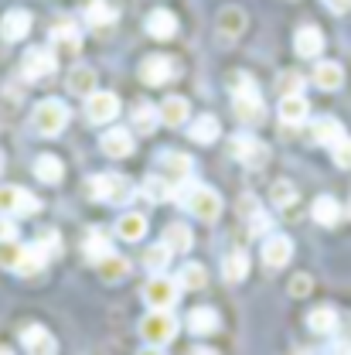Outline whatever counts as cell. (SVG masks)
<instances>
[{
  "label": "cell",
  "mask_w": 351,
  "mask_h": 355,
  "mask_svg": "<svg viewBox=\"0 0 351 355\" xmlns=\"http://www.w3.org/2000/svg\"><path fill=\"white\" fill-rule=\"evenodd\" d=\"M232 106H235L239 123H246V127L263 123V116H266L263 96H260V89H256V83H253V76H249V72L232 76Z\"/></svg>",
  "instance_id": "1"
},
{
  "label": "cell",
  "mask_w": 351,
  "mask_h": 355,
  "mask_svg": "<svg viewBox=\"0 0 351 355\" xmlns=\"http://www.w3.org/2000/svg\"><path fill=\"white\" fill-rule=\"evenodd\" d=\"M89 195L96 202H106V205H127L136 188L127 175H116V171H106V175H96L89 181Z\"/></svg>",
  "instance_id": "2"
},
{
  "label": "cell",
  "mask_w": 351,
  "mask_h": 355,
  "mask_svg": "<svg viewBox=\"0 0 351 355\" xmlns=\"http://www.w3.org/2000/svg\"><path fill=\"white\" fill-rule=\"evenodd\" d=\"M31 127L42 137H58L69 127V106L62 99H42L31 113Z\"/></svg>",
  "instance_id": "3"
},
{
  "label": "cell",
  "mask_w": 351,
  "mask_h": 355,
  "mask_svg": "<svg viewBox=\"0 0 351 355\" xmlns=\"http://www.w3.org/2000/svg\"><path fill=\"white\" fill-rule=\"evenodd\" d=\"M174 335H177V318L171 311H150V314L140 321V338H143L147 345H154V349L168 345Z\"/></svg>",
  "instance_id": "4"
},
{
  "label": "cell",
  "mask_w": 351,
  "mask_h": 355,
  "mask_svg": "<svg viewBox=\"0 0 351 355\" xmlns=\"http://www.w3.org/2000/svg\"><path fill=\"white\" fill-rule=\"evenodd\" d=\"M184 205H188V212L195 219H201V222H215L222 216V195L215 188H208V184H195L188 191Z\"/></svg>",
  "instance_id": "5"
},
{
  "label": "cell",
  "mask_w": 351,
  "mask_h": 355,
  "mask_svg": "<svg viewBox=\"0 0 351 355\" xmlns=\"http://www.w3.org/2000/svg\"><path fill=\"white\" fill-rule=\"evenodd\" d=\"M177 72H181V62L171 55H147L140 62V83L147 86H168Z\"/></svg>",
  "instance_id": "6"
},
{
  "label": "cell",
  "mask_w": 351,
  "mask_h": 355,
  "mask_svg": "<svg viewBox=\"0 0 351 355\" xmlns=\"http://www.w3.org/2000/svg\"><path fill=\"white\" fill-rule=\"evenodd\" d=\"M42 212V202L17 184H3L0 188V216H35Z\"/></svg>",
  "instance_id": "7"
},
{
  "label": "cell",
  "mask_w": 351,
  "mask_h": 355,
  "mask_svg": "<svg viewBox=\"0 0 351 355\" xmlns=\"http://www.w3.org/2000/svg\"><path fill=\"white\" fill-rule=\"evenodd\" d=\"M120 116V96L116 92H106V89H96L92 96H86V120L102 127V123H113Z\"/></svg>",
  "instance_id": "8"
},
{
  "label": "cell",
  "mask_w": 351,
  "mask_h": 355,
  "mask_svg": "<svg viewBox=\"0 0 351 355\" xmlns=\"http://www.w3.org/2000/svg\"><path fill=\"white\" fill-rule=\"evenodd\" d=\"M177 294H181V287H177V280L171 277H150L147 284H143V301L150 304V311H171L177 301Z\"/></svg>",
  "instance_id": "9"
},
{
  "label": "cell",
  "mask_w": 351,
  "mask_h": 355,
  "mask_svg": "<svg viewBox=\"0 0 351 355\" xmlns=\"http://www.w3.org/2000/svg\"><path fill=\"white\" fill-rule=\"evenodd\" d=\"M55 69H58V55L51 48H28L24 51V62H21V76L24 79L38 83V79L55 76Z\"/></svg>",
  "instance_id": "10"
},
{
  "label": "cell",
  "mask_w": 351,
  "mask_h": 355,
  "mask_svg": "<svg viewBox=\"0 0 351 355\" xmlns=\"http://www.w3.org/2000/svg\"><path fill=\"white\" fill-rule=\"evenodd\" d=\"M232 157L246 168H263L269 161V147L263 140L249 137V133H239V137H232Z\"/></svg>",
  "instance_id": "11"
},
{
  "label": "cell",
  "mask_w": 351,
  "mask_h": 355,
  "mask_svg": "<svg viewBox=\"0 0 351 355\" xmlns=\"http://www.w3.org/2000/svg\"><path fill=\"white\" fill-rule=\"evenodd\" d=\"M215 31H219L222 42H235V38L246 31V10L235 7V3L222 7L219 14H215Z\"/></svg>",
  "instance_id": "12"
},
{
  "label": "cell",
  "mask_w": 351,
  "mask_h": 355,
  "mask_svg": "<svg viewBox=\"0 0 351 355\" xmlns=\"http://www.w3.org/2000/svg\"><path fill=\"white\" fill-rule=\"evenodd\" d=\"M143 28H147L150 38H157V42H171V38L177 35V14L174 10H168V7H157V10L147 14Z\"/></svg>",
  "instance_id": "13"
},
{
  "label": "cell",
  "mask_w": 351,
  "mask_h": 355,
  "mask_svg": "<svg viewBox=\"0 0 351 355\" xmlns=\"http://www.w3.org/2000/svg\"><path fill=\"white\" fill-rule=\"evenodd\" d=\"M99 147H102V154H106V157H113V161H123V157H130L133 150H136V140L130 137V130H123V127H113V130L102 133Z\"/></svg>",
  "instance_id": "14"
},
{
  "label": "cell",
  "mask_w": 351,
  "mask_h": 355,
  "mask_svg": "<svg viewBox=\"0 0 351 355\" xmlns=\"http://www.w3.org/2000/svg\"><path fill=\"white\" fill-rule=\"evenodd\" d=\"M28 31H31V10L14 7L0 17V38L3 42H21V38H28Z\"/></svg>",
  "instance_id": "15"
},
{
  "label": "cell",
  "mask_w": 351,
  "mask_h": 355,
  "mask_svg": "<svg viewBox=\"0 0 351 355\" xmlns=\"http://www.w3.org/2000/svg\"><path fill=\"white\" fill-rule=\"evenodd\" d=\"M161 178H164L168 184L181 188V184L191 178V157H188V154H177V150H168V154L161 157Z\"/></svg>",
  "instance_id": "16"
},
{
  "label": "cell",
  "mask_w": 351,
  "mask_h": 355,
  "mask_svg": "<svg viewBox=\"0 0 351 355\" xmlns=\"http://www.w3.org/2000/svg\"><path fill=\"white\" fill-rule=\"evenodd\" d=\"M294 257V243L287 236H266L263 239V263L269 270H283Z\"/></svg>",
  "instance_id": "17"
},
{
  "label": "cell",
  "mask_w": 351,
  "mask_h": 355,
  "mask_svg": "<svg viewBox=\"0 0 351 355\" xmlns=\"http://www.w3.org/2000/svg\"><path fill=\"white\" fill-rule=\"evenodd\" d=\"M51 51H55V55H79V51H82V35H79V28L69 24V21L55 24V31H51Z\"/></svg>",
  "instance_id": "18"
},
{
  "label": "cell",
  "mask_w": 351,
  "mask_h": 355,
  "mask_svg": "<svg viewBox=\"0 0 351 355\" xmlns=\"http://www.w3.org/2000/svg\"><path fill=\"white\" fill-rule=\"evenodd\" d=\"M324 31L321 28H314V24H304V28H297V35H294V51L300 55V58H321V51H324Z\"/></svg>",
  "instance_id": "19"
},
{
  "label": "cell",
  "mask_w": 351,
  "mask_h": 355,
  "mask_svg": "<svg viewBox=\"0 0 351 355\" xmlns=\"http://www.w3.org/2000/svg\"><path fill=\"white\" fill-rule=\"evenodd\" d=\"M188 116H191V103H188L184 96H168V99L157 106V120H161L164 127H184Z\"/></svg>",
  "instance_id": "20"
},
{
  "label": "cell",
  "mask_w": 351,
  "mask_h": 355,
  "mask_svg": "<svg viewBox=\"0 0 351 355\" xmlns=\"http://www.w3.org/2000/svg\"><path fill=\"white\" fill-rule=\"evenodd\" d=\"M310 83L317 89H324V92H334V89H341V83H345V69L338 65V62H317L314 65V72H310Z\"/></svg>",
  "instance_id": "21"
},
{
  "label": "cell",
  "mask_w": 351,
  "mask_h": 355,
  "mask_svg": "<svg viewBox=\"0 0 351 355\" xmlns=\"http://www.w3.org/2000/svg\"><path fill=\"white\" fill-rule=\"evenodd\" d=\"M161 243H164L171 253H188L191 243H195V232H191V225H184V222H168L164 232H161Z\"/></svg>",
  "instance_id": "22"
},
{
  "label": "cell",
  "mask_w": 351,
  "mask_h": 355,
  "mask_svg": "<svg viewBox=\"0 0 351 355\" xmlns=\"http://www.w3.org/2000/svg\"><path fill=\"white\" fill-rule=\"evenodd\" d=\"M341 137H345V127H341L334 116H321V120H314V123H310V144L334 147Z\"/></svg>",
  "instance_id": "23"
},
{
  "label": "cell",
  "mask_w": 351,
  "mask_h": 355,
  "mask_svg": "<svg viewBox=\"0 0 351 355\" xmlns=\"http://www.w3.org/2000/svg\"><path fill=\"white\" fill-rule=\"evenodd\" d=\"M21 342H24L28 355H55V338H51V331L42 328V324L24 328V331H21Z\"/></svg>",
  "instance_id": "24"
},
{
  "label": "cell",
  "mask_w": 351,
  "mask_h": 355,
  "mask_svg": "<svg viewBox=\"0 0 351 355\" xmlns=\"http://www.w3.org/2000/svg\"><path fill=\"white\" fill-rule=\"evenodd\" d=\"M307 116H310L307 96H280V120H283V123L300 127Z\"/></svg>",
  "instance_id": "25"
},
{
  "label": "cell",
  "mask_w": 351,
  "mask_h": 355,
  "mask_svg": "<svg viewBox=\"0 0 351 355\" xmlns=\"http://www.w3.org/2000/svg\"><path fill=\"white\" fill-rule=\"evenodd\" d=\"M310 216H314L317 225L331 229V225H338V219H341V202H338V198H331V195H321V198H314Z\"/></svg>",
  "instance_id": "26"
},
{
  "label": "cell",
  "mask_w": 351,
  "mask_h": 355,
  "mask_svg": "<svg viewBox=\"0 0 351 355\" xmlns=\"http://www.w3.org/2000/svg\"><path fill=\"white\" fill-rule=\"evenodd\" d=\"M219 311L215 308H191L188 311V328L195 335H215L219 331Z\"/></svg>",
  "instance_id": "27"
},
{
  "label": "cell",
  "mask_w": 351,
  "mask_h": 355,
  "mask_svg": "<svg viewBox=\"0 0 351 355\" xmlns=\"http://www.w3.org/2000/svg\"><path fill=\"white\" fill-rule=\"evenodd\" d=\"M219 133H222V123H219V116H212V113L198 116V120L188 127V137H191L195 144H215Z\"/></svg>",
  "instance_id": "28"
},
{
  "label": "cell",
  "mask_w": 351,
  "mask_h": 355,
  "mask_svg": "<svg viewBox=\"0 0 351 355\" xmlns=\"http://www.w3.org/2000/svg\"><path fill=\"white\" fill-rule=\"evenodd\" d=\"M116 236L127 239V243H140V239L147 236V219H143L140 212H123V216L116 219Z\"/></svg>",
  "instance_id": "29"
},
{
  "label": "cell",
  "mask_w": 351,
  "mask_h": 355,
  "mask_svg": "<svg viewBox=\"0 0 351 355\" xmlns=\"http://www.w3.org/2000/svg\"><path fill=\"white\" fill-rule=\"evenodd\" d=\"M116 17H120V10L109 0H89L86 3V21L92 28H109Z\"/></svg>",
  "instance_id": "30"
},
{
  "label": "cell",
  "mask_w": 351,
  "mask_h": 355,
  "mask_svg": "<svg viewBox=\"0 0 351 355\" xmlns=\"http://www.w3.org/2000/svg\"><path fill=\"white\" fill-rule=\"evenodd\" d=\"M222 273H225L228 284L246 280V273H249V253H246V250H232V253L222 260Z\"/></svg>",
  "instance_id": "31"
},
{
  "label": "cell",
  "mask_w": 351,
  "mask_h": 355,
  "mask_svg": "<svg viewBox=\"0 0 351 355\" xmlns=\"http://www.w3.org/2000/svg\"><path fill=\"white\" fill-rule=\"evenodd\" d=\"M69 92L92 96V92H96V69H92V65H75V69L69 72Z\"/></svg>",
  "instance_id": "32"
},
{
  "label": "cell",
  "mask_w": 351,
  "mask_h": 355,
  "mask_svg": "<svg viewBox=\"0 0 351 355\" xmlns=\"http://www.w3.org/2000/svg\"><path fill=\"white\" fill-rule=\"evenodd\" d=\"M127 273H130V260H127V257L109 253V257H102V260H99V277H102L106 284H120Z\"/></svg>",
  "instance_id": "33"
},
{
  "label": "cell",
  "mask_w": 351,
  "mask_h": 355,
  "mask_svg": "<svg viewBox=\"0 0 351 355\" xmlns=\"http://www.w3.org/2000/svg\"><path fill=\"white\" fill-rule=\"evenodd\" d=\"M307 324L314 335H334L338 331V311L334 308H314L307 314Z\"/></svg>",
  "instance_id": "34"
},
{
  "label": "cell",
  "mask_w": 351,
  "mask_h": 355,
  "mask_svg": "<svg viewBox=\"0 0 351 355\" xmlns=\"http://www.w3.org/2000/svg\"><path fill=\"white\" fill-rule=\"evenodd\" d=\"M35 178H38V181H44V184H58V181L65 178V168H62V161H58V157L42 154V157L35 161Z\"/></svg>",
  "instance_id": "35"
},
{
  "label": "cell",
  "mask_w": 351,
  "mask_h": 355,
  "mask_svg": "<svg viewBox=\"0 0 351 355\" xmlns=\"http://www.w3.org/2000/svg\"><path fill=\"white\" fill-rule=\"evenodd\" d=\"M171 191H174V184H168L161 175H150V178H143V184H140V195L147 198V202H168L171 198Z\"/></svg>",
  "instance_id": "36"
},
{
  "label": "cell",
  "mask_w": 351,
  "mask_h": 355,
  "mask_svg": "<svg viewBox=\"0 0 351 355\" xmlns=\"http://www.w3.org/2000/svg\"><path fill=\"white\" fill-rule=\"evenodd\" d=\"M208 284V270L201 263H184V270L177 273V287L181 291H201Z\"/></svg>",
  "instance_id": "37"
},
{
  "label": "cell",
  "mask_w": 351,
  "mask_h": 355,
  "mask_svg": "<svg viewBox=\"0 0 351 355\" xmlns=\"http://www.w3.org/2000/svg\"><path fill=\"white\" fill-rule=\"evenodd\" d=\"M171 263V250L164 246V243H154V246H147V253H143V266L157 277V273H164V266Z\"/></svg>",
  "instance_id": "38"
},
{
  "label": "cell",
  "mask_w": 351,
  "mask_h": 355,
  "mask_svg": "<svg viewBox=\"0 0 351 355\" xmlns=\"http://www.w3.org/2000/svg\"><path fill=\"white\" fill-rule=\"evenodd\" d=\"M109 253H113V250H109V236H106L102 229H92V232L86 236V257L99 263V260L109 257Z\"/></svg>",
  "instance_id": "39"
},
{
  "label": "cell",
  "mask_w": 351,
  "mask_h": 355,
  "mask_svg": "<svg viewBox=\"0 0 351 355\" xmlns=\"http://www.w3.org/2000/svg\"><path fill=\"white\" fill-rule=\"evenodd\" d=\"M44 263H48V257H44L38 246H24V257H21V263H17L14 273H21V277H35Z\"/></svg>",
  "instance_id": "40"
},
{
  "label": "cell",
  "mask_w": 351,
  "mask_h": 355,
  "mask_svg": "<svg viewBox=\"0 0 351 355\" xmlns=\"http://www.w3.org/2000/svg\"><path fill=\"white\" fill-rule=\"evenodd\" d=\"M154 127H157V106L140 103V106L133 110V130L136 133H150Z\"/></svg>",
  "instance_id": "41"
},
{
  "label": "cell",
  "mask_w": 351,
  "mask_h": 355,
  "mask_svg": "<svg viewBox=\"0 0 351 355\" xmlns=\"http://www.w3.org/2000/svg\"><path fill=\"white\" fill-rule=\"evenodd\" d=\"M269 198H273V205H276V209H290V205L297 202V188H294L287 178H280V181H273Z\"/></svg>",
  "instance_id": "42"
},
{
  "label": "cell",
  "mask_w": 351,
  "mask_h": 355,
  "mask_svg": "<svg viewBox=\"0 0 351 355\" xmlns=\"http://www.w3.org/2000/svg\"><path fill=\"white\" fill-rule=\"evenodd\" d=\"M280 96H304V76L297 72H280Z\"/></svg>",
  "instance_id": "43"
},
{
  "label": "cell",
  "mask_w": 351,
  "mask_h": 355,
  "mask_svg": "<svg viewBox=\"0 0 351 355\" xmlns=\"http://www.w3.org/2000/svg\"><path fill=\"white\" fill-rule=\"evenodd\" d=\"M331 157H334V164H338V168L351 171V137H341V140L331 147Z\"/></svg>",
  "instance_id": "44"
},
{
  "label": "cell",
  "mask_w": 351,
  "mask_h": 355,
  "mask_svg": "<svg viewBox=\"0 0 351 355\" xmlns=\"http://www.w3.org/2000/svg\"><path fill=\"white\" fill-rule=\"evenodd\" d=\"M21 257H24V246H17V243H3V246H0V266H10V270H17Z\"/></svg>",
  "instance_id": "45"
},
{
  "label": "cell",
  "mask_w": 351,
  "mask_h": 355,
  "mask_svg": "<svg viewBox=\"0 0 351 355\" xmlns=\"http://www.w3.org/2000/svg\"><path fill=\"white\" fill-rule=\"evenodd\" d=\"M3 243H17V225L7 219V216H0V246Z\"/></svg>",
  "instance_id": "46"
},
{
  "label": "cell",
  "mask_w": 351,
  "mask_h": 355,
  "mask_svg": "<svg viewBox=\"0 0 351 355\" xmlns=\"http://www.w3.org/2000/svg\"><path fill=\"white\" fill-rule=\"evenodd\" d=\"M307 291H310V277L300 273V277H294V280H290V294H294V297H304Z\"/></svg>",
  "instance_id": "47"
},
{
  "label": "cell",
  "mask_w": 351,
  "mask_h": 355,
  "mask_svg": "<svg viewBox=\"0 0 351 355\" xmlns=\"http://www.w3.org/2000/svg\"><path fill=\"white\" fill-rule=\"evenodd\" d=\"M324 3H327L331 14H345V10L351 7V0H324Z\"/></svg>",
  "instance_id": "48"
},
{
  "label": "cell",
  "mask_w": 351,
  "mask_h": 355,
  "mask_svg": "<svg viewBox=\"0 0 351 355\" xmlns=\"http://www.w3.org/2000/svg\"><path fill=\"white\" fill-rule=\"evenodd\" d=\"M327 355H351V342H338V345H334Z\"/></svg>",
  "instance_id": "49"
},
{
  "label": "cell",
  "mask_w": 351,
  "mask_h": 355,
  "mask_svg": "<svg viewBox=\"0 0 351 355\" xmlns=\"http://www.w3.org/2000/svg\"><path fill=\"white\" fill-rule=\"evenodd\" d=\"M140 355H164V352H161V349H154V345H147V349H143Z\"/></svg>",
  "instance_id": "50"
},
{
  "label": "cell",
  "mask_w": 351,
  "mask_h": 355,
  "mask_svg": "<svg viewBox=\"0 0 351 355\" xmlns=\"http://www.w3.org/2000/svg\"><path fill=\"white\" fill-rule=\"evenodd\" d=\"M191 355H215V352H212V349H195Z\"/></svg>",
  "instance_id": "51"
},
{
  "label": "cell",
  "mask_w": 351,
  "mask_h": 355,
  "mask_svg": "<svg viewBox=\"0 0 351 355\" xmlns=\"http://www.w3.org/2000/svg\"><path fill=\"white\" fill-rule=\"evenodd\" d=\"M0 355H10V349H0Z\"/></svg>",
  "instance_id": "52"
},
{
  "label": "cell",
  "mask_w": 351,
  "mask_h": 355,
  "mask_svg": "<svg viewBox=\"0 0 351 355\" xmlns=\"http://www.w3.org/2000/svg\"><path fill=\"white\" fill-rule=\"evenodd\" d=\"M0 171H3V154H0Z\"/></svg>",
  "instance_id": "53"
},
{
  "label": "cell",
  "mask_w": 351,
  "mask_h": 355,
  "mask_svg": "<svg viewBox=\"0 0 351 355\" xmlns=\"http://www.w3.org/2000/svg\"><path fill=\"white\" fill-rule=\"evenodd\" d=\"M348 219H351V202H348Z\"/></svg>",
  "instance_id": "54"
},
{
  "label": "cell",
  "mask_w": 351,
  "mask_h": 355,
  "mask_svg": "<svg viewBox=\"0 0 351 355\" xmlns=\"http://www.w3.org/2000/svg\"><path fill=\"white\" fill-rule=\"evenodd\" d=\"M297 355H307V352H297Z\"/></svg>",
  "instance_id": "55"
}]
</instances>
